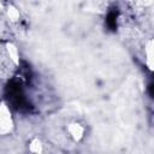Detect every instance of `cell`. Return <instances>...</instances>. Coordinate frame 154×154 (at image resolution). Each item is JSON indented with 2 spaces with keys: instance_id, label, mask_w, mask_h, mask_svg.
I'll return each mask as SVG.
<instances>
[{
  "instance_id": "obj_1",
  "label": "cell",
  "mask_w": 154,
  "mask_h": 154,
  "mask_svg": "<svg viewBox=\"0 0 154 154\" xmlns=\"http://www.w3.org/2000/svg\"><path fill=\"white\" fill-rule=\"evenodd\" d=\"M5 99L17 112H30L32 106L26 99L20 79L12 78L5 87Z\"/></svg>"
},
{
  "instance_id": "obj_2",
  "label": "cell",
  "mask_w": 154,
  "mask_h": 154,
  "mask_svg": "<svg viewBox=\"0 0 154 154\" xmlns=\"http://www.w3.org/2000/svg\"><path fill=\"white\" fill-rule=\"evenodd\" d=\"M118 16H119V12L117 8H112L108 11L107 16H106V26L111 30V31H114L117 29V20H118Z\"/></svg>"
}]
</instances>
